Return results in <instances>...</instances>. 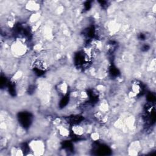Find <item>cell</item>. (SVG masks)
Wrapping results in <instances>:
<instances>
[{"instance_id":"6da1fadb","label":"cell","mask_w":156,"mask_h":156,"mask_svg":"<svg viewBox=\"0 0 156 156\" xmlns=\"http://www.w3.org/2000/svg\"><path fill=\"white\" fill-rule=\"evenodd\" d=\"M29 147L35 154H41L44 150V145L43 141L40 140H33L29 144Z\"/></svg>"},{"instance_id":"7a4b0ae2","label":"cell","mask_w":156,"mask_h":156,"mask_svg":"<svg viewBox=\"0 0 156 156\" xmlns=\"http://www.w3.org/2000/svg\"><path fill=\"white\" fill-rule=\"evenodd\" d=\"M71 130L73 133L77 136H81L83 135V133H85L84 127L79 124H76L73 126L71 128Z\"/></svg>"},{"instance_id":"3957f363","label":"cell","mask_w":156,"mask_h":156,"mask_svg":"<svg viewBox=\"0 0 156 156\" xmlns=\"http://www.w3.org/2000/svg\"><path fill=\"white\" fill-rule=\"evenodd\" d=\"M40 8V5L35 2H29V3L26 5V9L29 10L35 11L38 10Z\"/></svg>"}]
</instances>
